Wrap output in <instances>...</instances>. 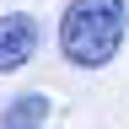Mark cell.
Listing matches in <instances>:
<instances>
[{"instance_id":"obj_1","label":"cell","mask_w":129,"mask_h":129,"mask_svg":"<svg viewBox=\"0 0 129 129\" xmlns=\"http://www.w3.org/2000/svg\"><path fill=\"white\" fill-rule=\"evenodd\" d=\"M124 38H129V6L124 0H70L59 16V54L75 70L113 64Z\"/></svg>"},{"instance_id":"obj_2","label":"cell","mask_w":129,"mask_h":129,"mask_svg":"<svg viewBox=\"0 0 129 129\" xmlns=\"http://www.w3.org/2000/svg\"><path fill=\"white\" fill-rule=\"evenodd\" d=\"M38 43H43L38 16H27V11H6V16H0V75L22 70V64L38 54Z\"/></svg>"},{"instance_id":"obj_3","label":"cell","mask_w":129,"mask_h":129,"mask_svg":"<svg viewBox=\"0 0 129 129\" xmlns=\"http://www.w3.org/2000/svg\"><path fill=\"white\" fill-rule=\"evenodd\" d=\"M43 118H48V97H43V91H27V97H16V102L6 108L0 129H38Z\"/></svg>"}]
</instances>
